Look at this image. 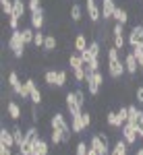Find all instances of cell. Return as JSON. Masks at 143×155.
Wrapping results in <instances>:
<instances>
[{"mask_svg": "<svg viewBox=\"0 0 143 155\" xmlns=\"http://www.w3.org/2000/svg\"><path fill=\"white\" fill-rule=\"evenodd\" d=\"M124 72L127 66H124V60L120 58V50H116L114 46L108 48V74L112 79H120Z\"/></svg>", "mask_w": 143, "mask_h": 155, "instance_id": "6da1fadb", "label": "cell"}, {"mask_svg": "<svg viewBox=\"0 0 143 155\" xmlns=\"http://www.w3.org/2000/svg\"><path fill=\"white\" fill-rule=\"evenodd\" d=\"M50 126H52V128H56V130H62V132H64L62 143H69V141H71V137L75 134V132H73V128H71V124L66 122V118H64V114H62V112H56V114L52 116Z\"/></svg>", "mask_w": 143, "mask_h": 155, "instance_id": "7a4b0ae2", "label": "cell"}, {"mask_svg": "<svg viewBox=\"0 0 143 155\" xmlns=\"http://www.w3.org/2000/svg\"><path fill=\"white\" fill-rule=\"evenodd\" d=\"M39 139H42V137H39L37 128H36V126H29V128L25 130V145L19 149V153H21V155H31Z\"/></svg>", "mask_w": 143, "mask_h": 155, "instance_id": "3957f363", "label": "cell"}, {"mask_svg": "<svg viewBox=\"0 0 143 155\" xmlns=\"http://www.w3.org/2000/svg\"><path fill=\"white\" fill-rule=\"evenodd\" d=\"M9 48H11L12 56L15 58H23L25 54V41L23 37H21V29H15V31H11V37H9Z\"/></svg>", "mask_w": 143, "mask_h": 155, "instance_id": "277c9868", "label": "cell"}, {"mask_svg": "<svg viewBox=\"0 0 143 155\" xmlns=\"http://www.w3.org/2000/svg\"><path fill=\"white\" fill-rule=\"evenodd\" d=\"M89 147L94 149L97 155H110V143H108V137L104 132H100V134H94L91 139H89Z\"/></svg>", "mask_w": 143, "mask_h": 155, "instance_id": "5b68a950", "label": "cell"}, {"mask_svg": "<svg viewBox=\"0 0 143 155\" xmlns=\"http://www.w3.org/2000/svg\"><path fill=\"white\" fill-rule=\"evenodd\" d=\"M85 85H87V93L95 97L97 93H100V87L104 85V77H102V72H100V71L87 72V74H85Z\"/></svg>", "mask_w": 143, "mask_h": 155, "instance_id": "8992f818", "label": "cell"}, {"mask_svg": "<svg viewBox=\"0 0 143 155\" xmlns=\"http://www.w3.org/2000/svg\"><path fill=\"white\" fill-rule=\"evenodd\" d=\"M64 106H66V110H69L71 116H79V114L83 112V106L79 104V99H77V95H75V91H69V93L64 95Z\"/></svg>", "mask_w": 143, "mask_h": 155, "instance_id": "52a82bcc", "label": "cell"}, {"mask_svg": "<svg viewBox=\"0 0 143 155\" xmlns=\"http://www.w3.org/2000/svg\"><path fill=\"white\" fill-rule=\"evenodd\" d=\"M120 134H122V139L129 145H135L137 139H139V128H137L135 124H131V122H124L122 128H120Z\"/></svg>", "mask_w": 143, "mask_h": 155, "instance_id": "ba28073f", "label": "cell"}, {"mask_svg": "<svg viewBox=\"0 0 143 155\" xmlns=\"http://www.w3.org/2000/svg\"><path fill=\"white\" fill-rule=\"evenodd\" d=\"M85 12H87V17H89L91 23L102 21V6L97 4V0H87L85 2Z\"/></svg>", "mask_w": 143, "mask_h": 155, "instance_id": "9c48e42d", "label": "cell"}, {"mask_svg": "<svg viewBox=\"0 0 143 155\" xmlns=\"http://www.w3.org/2000/svg\"><path fill=\"white\" fill-rule=\"evenodd\" d=\"M116 2L114 0H102V19L104 21H110L114 19V12H116Z\"/></svg>", "mask_w": 143, "mask_h": 155, "instance_id": "30bf717a", "label": "cell"}, {"mask_svg": "<svg viewBox=\"0 0 143 155\" xmlns=\"http://www.w3.org/2000/svg\"><path fill=\"white\" fill-rule=\"evenodd\" d=\"M124 66H127V72L129 74H135V72L139 71V60L135 58V54L133 52H129V54H124Z\"/></svg>", "mask_w": 143, "mask_h": 155, "instance_id": "8fae6325", "label": "cell"}, {"mask_svg": "<svg viewBox=\"0 0 143 155\" xmlns=\"http://www.w3.org/2000/svg\"><path fill=\"white\" fill-rule=\"evenodd\" d=\"M25 83L29 85V91H31V97H29L31 104H33V106H39V104H42V91L36 87V81H33V79H27Z\"/></svg>", "mask_w": 143, "mask_h": 155, "instance_id": "7c38bea8", "label": "cell"}, {"mask_svg": "<svg viewBox=\"0 0 143 155\" xmlns=\"http://www.w3.org/2000/svg\"><path fill=\"white\" fill-rule=\"evenodd\" d=\"M29 25H31V27H33L36 31H42V27H44V8H39V11L31 12Z\"/></svg>", "mask_w": 143, "mask_h": 155, "instance_id": "4fadbf2b", "label": "cell"}, {"mask_svg": "<svg viewBox=\"0 0 143 155\" xmlns=\"http://www.w3.org/2000/svg\"><path fill=\"white\" fill-rule=\"evenodd\" d=\"M6 112H9V118L11 120H15V122L21 120V106H19L15 99H11V101L6 104Z\"/></svg>", "mask_w": 143, "mask_h": 155, "instance_id": "5bb4252c", "label": "cell"}, {"mask_svg": "<svg viewBox=\"0 0 143 155\" xmlns=\"http://www.w3.org/2000/svg\"><path fill=\"white\" fill-rule=\"evenodd\" d=\"M110 155H129V143H127L124 139H118L116 143L112 145Z\"/></svg>", "mask_w": 143, "mask_h": 155, "instance_id": "9a60e30c", "label": "cell"}, {"mask_svg": "<svg viewBox=\"0 0 143 155\" xmlns=\"http://www.w3.org/2000/svg\"><path fill=\"white\" fill-rule=\"evenodd\" d=\"M9 87L12 89V93H15V95H19V93H21V87H23V83H21L19 74H17L15 71L9 72Z\"/></svg>", "mask_w": 143, "mask_h": 155, "instance_id": "2e32d148", "label": "cell"}, {"mask_svg": "<svg viewBox=\"0 0 143 155\" xmlns=\"http://www.w3.org/2000/svg\"><path fill=\"white\" fill-rule=\"evenodd\" d=\"M0 145H6V147H17V145H15L12 130H9L6 126H2V128H0Z\"/></svg>", "mask_w": 143, "mask_h": 155, "instance_id": "e0dca14e", "label": "cell"}, {"mask_svg": "<svg viewBox=\"0 0 143 155\" xmlns=\"http://www.w3.org/2000/svg\"><path fill=\"white\" fill-rule=\"evenodd\" d=\"M141 118H143V110H139L137 106H129V120H127V122H131V124H135V126L139 128Z\"/></svg>", "mask_w": 143, "mask_h": 155, "instance_id": "ac0fdd59", "label": "cell"}, {"mask_svg": "<svg viewBox=\"0 0 143 155\" xmlns=\"http://www.w3.org/2000/svg\"><path fill=\"white\" fill-rule=\"evenodd\" d=\"M73 46H75V52H85V50L89 48V44H87V37H85V33H77V37H75V41H73Z\"/></svg>", "mask_w": 143, "mask_h": 155, "instance_id": "d6986e66", "label": "cell"}, {"mask_svg": "<svg viewBox=\"0 0 143 155\" xmlns=\"http://www.w3.org/2000/svg\"><path fill=\"white\" fill-rule=\"evenodd\" d=\"M83 114V112H81ZM81 114L79 116H71V128L75 134H81L85 130V124H83V118H81Z\"/></svg>", "mask_w": 143, "mask_h": 155, "instance_id": "ffe728a7", "label": "cell"}, {"mask_svg": "<svg viewBox=\"0 0 143 155\" xmlns=\"http://www.w3.org/2000/svg\"><path fill=\"white\" fill-rule=\"evenodd\" d=\"M25 8H27V6H25L23 0H12V15L11 17H17V19L21 21L23 15H25Z\"/></svg>", "mask_w": 143, "mask_h": 155, "instance_id": "44dd1931", "label": "cell"}, {"mask_svg": "<svg viewBox=\"0 0 143 155\" xmlns=\"http://www.w3.org/2000/svg\"><path fill=\"white\" fill-rule=\"evenodd\" d=\"M83 11H85V8L79 4V2H75V4L71 6V21H73V23H79V21L83 19Z\"/></svg>", "mask_w": 143, "mask_h": 155, "instance_id": "7402d4cb", "label": "cell"}, {"mask_svg": "<svg viewBox=\"0 0 143 155\" xmlns=\"http://www.w3.org/2000/svg\"><path fill=\"white\" fill-rule=\"evenodd\" d=\"M21 37H23L25 46H29V44H33V39H36V29L29 25V27H23L21 29Z\"/></svg>", "mask_w": 143, "mask_h": 155, "instance_id": "603a6c76", "label": "cell"}, {"mask_svg": "<svg viewBox=\"0 0 143 155\" xmlns=\"http://www.w3.org/2000/svg\"><path fill=\"white\" fill-rule=\"evenodd\" d=\"M69 66H71V71L85 66V62H83V58H81V54H79V52H73L71 56H69Z\"/></svg>", "mask_w": 143, "mask_h": 155, "instance_id": "cb8c5ba5", "label": "cell"}, {"mask_svg": "<svg viewBox=\"0 0 143 155\" xmlns=\"http://www.w3.org/2000/svg\"><path fill=\"white\" fill-rule=\"evenodd\" d=\"M12 137H15V145L21 149L25 145V130H21V126L15 124V126H12Z\"/></svg>", "mask_w": 143, "mask_h": 155, "instance_id": "d4e9b609", "label": "cell"}, {"mask_svg": "<svg viewBox=\"0 0 143 155\" xmlns=\"http://www.w3.org/2000/svg\"><path fill=\"white\" fill-rule=\"evenodd\" d=\"M106 122L112 126V128H122V124H124V122L118 118L116 112H108V114H106Z\"/></svg>", "mask_w": 143, "mask_h": 155, "instance_id": "484cf974", "label": "cell"}, {"mask_svg": "<svg viewBox=\"0 0 143 155\" xmlns=\"http://www.w3.org/2000/svg\"><path fill=\"white\" fill-rule=\"evenodd\" d=\"M44 81H46L48 87H56V81H58V71H46V72H44Z\"/></svg>", "mask_w": 143, "mask_h": 155, "instance_id": "4316f807", "label": "cell"}, {"mask_svg": "<svg viewBox=\"0 0 143 155\" xmlns=\"http://www.w3.org/2000/svg\"><path fill=\"white\" fill-rule=\"evenodd\" d=\"M114 21H116V23H120V25H127V23H129V12L118 6V8H116V12H114Z\"/></svg>", "mask_w": 143, "mask_h": 155, "instance_id": "83f0119b", "label": "cell"}, {"mask_svg": "<svg viewBox=\"0 0 143 155\" xmlns=\"http://www.w3.org/2000/svg\"><path fill=\"white\" fill-rule=\"evenodd\" d=\"M56 46H58L56 37L52 35V33H48V35H46V41H44V48H42V50H46V52H54V50H56Z\"/></svg>", "mask_w": 143, "mask_h": 155, "instance_id": "f1b7e54d", "label": "cell"}, {"mask_svg": "<svg viewBox=\"0 0 143 155\" xmlns=\"http://www.w3.org/2000/svg\"><path fill=\"white\" fill-rule=\"evenodd\" d=\"M112 46L122 52L124 46H127V37H124V35H112Z\"/></svg>", "mask_w": 143, "mask_h": 155, "instance_id": "f546056e", "label": "cell"}, {"mask_svg": "<svg viewBox=\"0 0 143 155\" xmlns=\"http://www.w3.org/2000/svg\"><path fill=\"white\" fill-rule=\"evenodd\" d=\"M62 139H64V132L52 128V132H50V141H52L54 145H60V143H62Z\"/></svg>", "mask_w": 143, "mask_h": 155, "instance_id": "4dcf8cb0", "label": "cell"}, {"mask_svg": "<svg viewBox=\"0 0 143 155\" xmlns=\"http://www.w3.org/2000/svg\"><path fill=\"white\" fill-rule=\"evenodd\" d=\"M89 52L94 54V58H100V54H102V46H100V41H97V39L89 41Z\"/></svg>", "mask_w": 143, "mask_h": 155, "instance_id": "1f68e13d", "label": "cell"}, {"mask_svg": "<svg viewBox=\"0 0 143 155\" xmlns=\"http://www.w3.org/2000/svg\"><path fill=\"white\" fill-rule=\"evenodd\" d=\"M33 151H37V153H44V155H48V151H50V145H48V141H44V139H39Z\"/></svg>", "mask_w": 143, "mask_h": 155, "instance_id": "d6a6232c", "label": "cell"}, {"mask_svg": "<svg viewBox=\"0 0 143 155\" xmlns=\"http://www.w3.org/2000/svg\"><path fill=\"white\" fill-rule=\"evenodd\" d=\"M0 6H2V12H4L6 17L12 15V0H0Z\"/></svg>", "mask_w": 143, "mask_h": 155, "instance_id": "836d02e7", "label": "cell"}, {"mask_svg": "<svg viewBox=\"0 0 143 155\" xmlns=\"http://www.w3.org/2000/svg\"><path fill=\"white\" fill-rule=\"evenodd\" d=\"M131 31L137 35V44H139V46H143V23L141 25H135Z\"/></svg>", "mask_w": 143, "mask_h": 155, "instance_id": "e575fe53", "label": "cell"}, {"mask_svg": "<svg viewBox=\"0 0 143 155\" xmlns=\"http://www.w3.org/2000/svg\"><path fill=\"white\" fill-rule=\"evenodd\" d=\"M87 151H89L87 143H85V141H79L77 147H75V155H87Z\"/></svg>", "mask_w": 143, "mask_h": 155, "instance_id": "d590c367", "label": "cell"}, {"mask_svg": "<svg viewBox=\"0 0 143 155\" xmlns=\"http://www.w3.org/2000/svg\"><path fill=\"white\" fill-rule=\"evenodd\" d=\"M44 41H46V33H42V31H36L33 46H36V48H44Z\"/></svg>", "mask_w": 143, "mask_h": 155, "instance_id": "8d00e7d4", "label": "cell"}, {"mask_svg": "<svg viewBox=\"0 0 143 155\" xmlns=\"http://www.w3.org/2000/svg\"><path fill=\"white\" fill-rule=\"evenodd\" d=\"M66 79H69V72H66V71H58V81H56V87H64V85H66Z\"/></svg>", "mask_w": 143, "mask_h": 155, "instance_id": "74e56055", "label": "cell"}, {"mask_svg": "<svg viewBox=\"0 0 143 155\" xmlns=\"http://www.w3.org/2000/svg\"><path fill=\"white\" fill-rule=\"evenodd\" d=\"M27 8L31 12L39 11V8H42V0H29V2H27Z\"/></svg>", "mask_w": 143, "mask_h": 155, "instance_id": "f35d334b", "label": "cell"}, {"mask_svg": "<svg viewBox=\"0 0 143 155\" xmlns=\"http://www.w3.org/2000/svg\"><path fill=\"white\" fill-rule=\"evenodd\" d=\"M112 35H124V25L114 23V27H112Z\"/></svg>", "mask_w": 143, "mask_h": 155, "instance_id": "ab89813d", "label": "cell"}, {"mask_svg": "<svg viewBox=\"0 0 143 155\" xmlns=\"http://www.w3.org/2000/svg\"><path fill=\"white\" fill-rule=\"evenodd\" d=\"M135 99H137V104L143 106V85H139V87L135 89Z\"/></svg>", "mask_w": 143, "mask_h": 155, "instance_id": "60d3db41", "label": "cell"}, {"mask_svg": "<svg viewBox=\"0 0 143 155\" xmlns=\"http://www.w3.org/2000/svg\"><path fill=\"white\" fill-rule=\"evenodd\" d=\"M81 118H83L85 128H89V126H91V114H89V112H83V114H81Z\"/></svg>", "mask_w": 143, "mask_h": 155, "instance_id": "b9f144b4", "label": "cell"}, {"mask_svg": "<svg viewBox=\"0 0 143 155\" xmlns=\"http://www.w3.org/2000/svg\"><path fill=\"white\" fill-rule=\"evenodd\" d=\"M75 95H77V99H79V104H81V106H85V101H87V99H85V91L77 89V91H75Z\"/></svg>", "mask_w": 143, "mask_h": 155, "instance_id": "7bdbcfd3", "label": "cell"}, {"mask_svg": "<svg viewBox=\"0 0 143 155\" xmlns=\"http://www.w3.org/2000/svg\"><path fill=\"white\" fill-rule=\"evenodd\" d=\"M133 54H135V58L139 60V58H143V46H135V48L131 50Z\"/></svg>", "mask_w": 143, "mask_h": 155, "instance_id": "ee69618b", "label": "cell"}, {"mask_svg": "<svg viewBox=\"0 0 143 155\" xmlns=\"http://www.w3.org/2000/svg\"><path fill=\"white\" fill-rule=\"evenodd\" d=\"M31 120H33V124L39 120V110H37V106H31Z\"/></svg>", "mask_w": 143, "mask_h": 155, "instance_id": "f6af8a7d", "label": "cell"}, {"mask_svg": "<svg viewBox=\"0 0 143 155\" xmlns=\"http://www.w3.org/2000/svg\"><path fill=\"white\" fill-rule=\"evenodd\" d=\"M0 155H12V147H6V145H0Z\"/></svg>", "mask_w": 143, "mask_h": 155, "instance_id": "bcb514c9", "label": "cell"}, {"mask_svg": "<svg viewBox=\"0 0 143 155\" xmlns=\"http://www.w3.org/2000/svg\"><path fill=\"white\" fill-rule=\"evenodd\" d=\"M139 139H143V118H141V122H139Z\"/></svg>", "mask_w": 143, "mask_h": 155, "instance_id": "7dc6e473", "label": "cell"}, {"mask_svg": "<svg viewBox=\"0 0 143 155\" xmlns=\"http://www.w3.org/2000/svg\"><path fill=\"white\" fill-rule=\"evenodd\" d=\"M87 155H97V153H95L94 149H91V147H89V151H87Z\"/></svg>", "mask_w": 143, "mask_h": 155, "instance_id": "c3c4849f", "label": "cell"}, {"mask_svg": "<svg viewBox=\"0 0 143 155\" xmlns=\"http://www.w3.org/2000/svg\"><path fill=\"white\" fill-rule=\"evenodd\" d=\"M139 71H143V58H139Z\"/></svg>", "mask_w": 143, "mask_h": 155, "instance_id": "681fc988", "label": "cell"}, {"mask_svg": "<svg viewBox=\"0 0 143 155\" xmlns=\"http://www.w3.org/2000/svg\"><path fill=\"white\" fill-rule=\"evenodd\" d=\"M135 155H143V147H139V149H137V153Z\"/></svg>", "mask_w": 143, "mask_h": 155, "instance_id": "f907efd6", "label": "cell"}, {"mask_svg": "<svg viewBox=\"0 0 143 155\" xmlns=\"http://www.w3.org/2000/svg\"><path fill=\"white\" fill-rule=\"evenodd\" d=\"M31 155H44V153H37V151H33V153H31Z\"/></svg>", "mask_w": 143, "mask_h": 155, "instance_id": "816d5d0a", "label": "cell"}, {"mask_svg": "<svg viewBox=\"0 0 143 155\" xmlns=\"http://www.w3.org/2000/svg\"><path fill=\"white\" fill-rule=\"evenodd\" d=\"M141 21H143V15H141Z\"/></svg>", "mask_w": 143, "mask_h": 155, "instance_id": "f5cc1de1", "label": "cell"}]
</instances>
